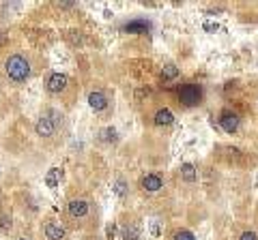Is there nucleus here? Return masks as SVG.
Listing matches in <instances>:
<instances>
[{"label": "nucleus", "mask_w": 258, "mask_h": 240, "mask_svg": "<svg viewBox=\"0 0 258 240\" xmlns=\"http://www.w3.org/2000/svg\"><path fill=\"white\" fill-rule=\"evenodd\" d=\"M67 84H69V79L64 73H52L46 82V88H48V92H52V94H61L67 90Z\"/></svg>", "instance_id": "obj_4"}, {"label": "nucleus", "mask_w": 258, "mask_h": 240, "mask_svg": "<svg viewBox=\"0 0 258 240\" xmlns=\"http://www.w3.org/2000/svg\"><path fill=\"white\" fill-rule=\"evenodd\" d=\"M0 229H11V219H9V217H0Z\"/></svg>", "instance_id": "obj_21"}, {"label": "nucleus", "mask_w": 258, "mask_h": 240, "mask_svg": "<svg viewBox=\"0 0 258 240\" xmlns=\"http://www.w3.org/2000/svg\"><path fill=\"white\" fill-rule=\"evenodd\" d=\"M178 77V69L175 67V64H166V67L161 69V79L163 82H170V79Z\"/></svg>", "instance_id": "obj_15"}, {"label": "nucleus", "mask_w": 258, "mask_h": 240, "mask_svg": "<svg viewBox=\"0 0 258 240\" xmlns=\"http://www.w3.org/2000/svg\"><path fill=\"white\" fill-rule=\"evenodd\" d=\"M178 99H181L183 105L194 107V105H198L202 101V88L196 86V84H185V86H181V90H178Z\"/></svg>", "instance_id": "obj_3"}, {"label": "nucleus", "mask_w": 258, "mask_h": 240, "mask_svg": "<svg viewBox=\"0 0 258 240\" xmlns=\"http://www.w3.org/2000/svg\"><path fill=\"white\" fill-rule=\"evenodd\" d=\"M101 142H116V131L114 129H103L101 131Z\"/></svg>", "instance_id": "obj_16"}, {"label": "nucleus", "mask_w": 258, "mask_h": 240, "mask_svg": "<svg viewBox=\"0 0 258 240\" xmlns=\"http://www.w3.org/2000/svg\"><path fill=\"white\" fill-rule=\"evenodd\" d=\"M148 22H145V19H133V22L125 24V30L127 32H136V34H142V32H148Z\"/></svg>", "instance_id": "obj_11"}, {"label": "nucleus", "mask_w": 258, "mask_h": 240, "mask_svg": "<svg viewBox=\"0 0 258 240\" xmlns=\"http://www.w3.org/2000/svg\"><path fill=\"white\" fill-rule=\"evenodd\" d=\"M172 120H175V116H172V112L170 109H157V114H155V124L157 127H168V124H172Z\"/></svg>", "instance_id": "obj_10"}, {"label": "nucleus", "mask_w": 258, "mask_h": 240, "mask_svg": "<svg viewBox=\"0 0 258 240\" xmlns=\"http://www.w3.org/2000/svg\"><path fill=\"white\" fill-rule=\"evenodd\" d=\"M161 234V227H160V221H157V219H153L151 221V236L153 238H157Z\"/></svg>", "instance_id": "obj_18"}, {"label": "nucleus", "mask_w": 258, "mask_h": 240, "mask_svg": "<svg viewBox=\"0 0 258 240\" xmlns=\"http://www.w3.org/2000/svg\"><path fill=\"white\" fill-rule=\"evenodd\" d=\"M114 191H116V195H125L127 193V187H125V182H123V180H116V184H114Z\"/></svg>", "instance_id": "obj_19"}, {"label": "nucleus", "mask_w": 258, "mask_h": 240, "mask_svg": "<svg viewBox=\"0 0 258 240\" xmlns=\"http://www.w3.org/2000/svg\"><path fill=\"white\" fill-rule=\"evenodd\" d=\"M43 232H46V238L48 240H63L64 238V229L58 223H46Z\"/></svg>", "instance_id": "obj_9"}, {"label": "nucleus", "mask_w": 258, "mask_h": 240, "mask_svg": "<svg viewBox=\"0 0 258 240\" xmlns=\"http://www.w3.org/2000/svg\"><path fill=\"white\" fill-rule=\"evenodd\" d=\"M175 240H196V238H194V234L190 229H181V232L175 234Z\"/></svg>", "instance_id": "obj_17"}, {"label": "nucleus", "mask_w": 258, "mask_h": 240, "mask_svg": "<svg viewBox=\"0 0 258 240\" xmlns=\"http://www.w3.org/2000/svg\"><path fill=\"white\" fill-rule=\"evenodd\" d=\"M239 240H258L256 238V234L254 232H245V234H241V238Z\"/></svg>", "instance_id": "obj_22"}, {"label": "nucleus", "mask_w": 258, "mask_h": 240, "mask_svg": "<svg viewBox=\"0 0 258 240\" xmlns=\"http://www.w3.org/2000/svg\"><path fill=\"white\" fill-rule=\"evenodd\" d=\"M19 240H28V238H19Z\"/></svg>", "instance_id": "obj_23"}, {"label": "nucleus", "mask_w": 258, "mask_h": 240, "mask_svg": "<svg viewBox=\"0 0 258 240\" xmlns=\"http://www.w3.org/2000/svg\"><path fill=\"white\" fill-rule=\"evenodd\" d=\"M58 114L56 112H49L46 116H41L37 120V124H34V131H37L39 137H52L54 133H56L58 129Z\"/></svg>", "instance_id": "obj_2"}, {"label": "nucleus", "mask_w": 258, "mask_h": 240, "mask_svg": "<svg viewBox=\"0 0 258 240\" xmlns=\"http://www.w3.org/2000/svg\"><path fill=\"white\" fill-rule=\"evenodd\" d=\"M181 178L185 180V182H194V180H196V167H194L192 163H183L181 165Z\"/></svg>", "instance_id": "obj_14"}, {"label": "nucleus", "mask_w": 258, "mask_h": 240, "mask_svg": "<svg viewBox=\"0 0 258 240\" xmlns=\"http://www.w3.org/2000/svg\"><path fill=\"white\" fill-rule=\"evenodd\" d=\"M140 187H142V191H146V193H157L163 187V180L157 176V174H146V176L140 180Z\"/></svg>", "instance_id": "obj_6"}, {"label": "nucleus", "mask_w": 258, "mask_h": 240, "mask_svg": "<svg viewBox=\"0 0 258 240\" xmlns=\"http://www.w3.org/2000/svg\"><path fill=\"white\" fill-rule=\"evenodd\" d=\"M61 176H63V169L61 167H52L46 174V184H48L49 189H56L58 182H61Z\"/></svg>", "instance_id": "obj_12"}, {"label": "nucleus", "mask_w": 258, "mask_h": 240, "mask_svg": "<svg viewBox=\"0 0 258 240\" xmlns=\"http://www.w3.org/2000/svg\"><path fill=\"white\" fill-rule=\"evenodd\" d=\"M207 30V32H215V30H220V26H217V22H205V26H202Z\"/></svg>", "instance_id": "obj_20"}, {"label": "nucleus", "mask_w": 258, "mask_h": 240, "mask_svg": "<svg viewBox=\"0 0 258 240\" xmlns=\"http://www.w3.org/2000/svg\"><path fill=\"white\" fill-rule=\"evenodd\" d=\"M140 238V227L136 223H129L123 227V240H138Z\"/></svg>", "instance_id": "obj_13"}, {"label": "nucleus", "mask_w": 258, "mask_h": 240, "mask_svg": "<svg viewBox=\"0 0 258 240\" xmlns=\"http://www.w3.org/2000/svg\"><path fill=\"white\" fill-rule=\"evenodd\" d=\"M88 105H91L95 112H103V109L108 107V97L101 90H95V92L88 94Z\"/></svg>", "instance_id": "obj_8"}, {"label": "nucleus", "mask_w": 258, "mask_h": 240, "mask_svg": "<svg viewBox=\"0 0 258 240\" xmlns=\"http://www.w3.org/2000/svg\"><path fill=\"white\" fill-rule=\"evenodd\" d=\"M4 71H7L9 79H13V82H26L28 75H31V64H28V60L24 56H19V54H13V56L7 58V62H4Z\"/></svg>", "instance_id": "obj_1"}, {"label": "nucleus", "mask_w": 258, "mask_h": 240, "mask_svg": "<svg viewBox=\"0 0 258 240\" xmlns=\"http://www.w3.org/2000/svg\"><path fill=\"white\" fill-rule=\"evenodd\" d=\"M220 127L226 133H235L239 129V116L235 112H222L220 114Z\"/></svg>", "instance_id": "obj_5"}, {"label": "nucleus", "mask_w": 258, "mask_h": 240, "mask_svg": "<svg viewBox=\"0 0 258 240\" xmlns=\"http://www.w3.org/2000/svg\"><path fill=\"white\" fill-rule=\"evenodd\" d=\"M88 210H91V204H88L86 199H71V202H69V214H71L73 219L86 217Z\"/></svg>", "instance_id": "obj_7"}]
</instances>
